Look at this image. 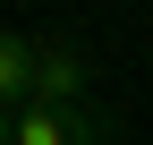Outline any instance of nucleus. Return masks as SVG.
<instances>
[{"instance_id": "1", "label": "nucleus", "mask_w": 153, "mask_h": 145, "mask_svg": "<svg viewBox=\"0 0 153 145\" xmlns=\"http://www.w3.org/2000/svg\"><path fill=\"white\" fill-rule=\"evenodd\" d=\"M119 137V120L102 111V102H85V111H51V102H26L17 111L9 145H111Z\"/></svg>"}, {"instance_id": "2", "label": "nucleus", "mask_w": 153, "mask_h": 145, "mask_svg": "<svg viewBox=\"0 0 153 145\" xmlns=\"http://www.w3.org/2000/svg\"><path fill=\"white\" fill-rule=\"evenodd\" d=\"M34 102L85 111V102H94V60H85L76 43H34Z\"/></svg>"}, {"instance_id": "3", "label": "nucleus", "mask_w": 153, "mask_h": 145, "mask_svg": "<svg viewBox=\"0 0 153 145\" xmlns=\"http://www.w3.org/2000/svg\"><path fill=\"white\" fill-rule=\"evenodd\" d=\"M34 102V43L0 26V111H26Z\"/></svg>"}, {"instance_id": "4", "label": "nucleus", "mask_w": 153, "mask_h": 145, "mask_svg": "<svg viewBox=\"0 0 153 145\" xmlns=\"http://www.w3.org/2000/svg\"><path fill=\"white\" fill-rule=\"evenodd\" d=\"M9 128H17V111H0V145H9Z\"/></svg>"}]
</instances>
